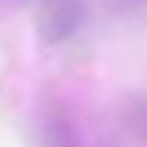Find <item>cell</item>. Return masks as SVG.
<instances>
[{"label": "cell", "instance_id": "2", "mask_svg": "<svg viewBox=\"0 0 147 147\" xmlns=\"http://www.w3.org/2000/svg\"><path fill=\"white\" fill-rule=\"evenodd\" d=\"M41 142L44 147H80L75 132L67 127L65 119H49L41 127Z\"/></svg>", "mask_w": 147, "mask_h": 147}, {"label": "cell", "instance_id": "1", "mask_svg": "<svg viewBox=\"0 0 147 147\" xmlns=\"http://www.w3.org/2000/svg\"><path fill=\"white\" fill-rule=\"evenodd\" d=\"M39 36L44 44L54 47L67 41L83 26V3L80 0H47L36 18Z\"/></svg>", "mask_w": 147, "mask_h": 147}, {"label": "cell", "instance_id": "3", "mask_svg": "<svg viewBox=\"0 0 147 147\" xmlns=\"http://www.w3.org/2000/svg\"><path fill=\"white\" fill-rule=\"evenodd\" d=\"M129 127H132L134 134H140L147 142V101H142L140 106L132 109V114H129Z\"/></svg>", "mask_w": 147, "mask_h": 147}]
</instances>
